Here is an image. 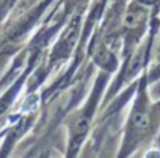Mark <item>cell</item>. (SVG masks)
Here are the masks:
<instances>
[{"mask_svg":"<svg viewBox=\"0 0 160 158\" xmlns=\"http://www.w3.org/2000/svg\"><path fill=\"white\" fill-rule=\"evenodd\" d=\"M146 69L135 85V97L126 119L119 156H129L140 147L148 146L160 130V99L152 100L149 96L151 85Z\"/></svg>","mask_w":160,"mask_h":158,"instance_id":"1","label":"cell"},{"mask_svg":"<svg viewBox=\"0 0 160 158\" xmlns=\"http://www.w3.org/2000/svg\"><path fill=\"white\" fill-rule=\"evenodd\" d=\"M104 86H105V77H99L93 91H91V96L83 103V107L75 110L68 117L66 127H68V138H69V142H68L69 155H75L77 150L80 149V146L87 139V135H88L90 127L93 124V119L96 116L98 105H99L101 97H102Z\"/></svg>","mask_w":160,"mask_h":158,"instance_id":"2","label":"cell"},{"mask_svg":"<svg viewBox=\"0 0 160 158\" xmlns=\"http://www.w3.org/2000/svg\"><path fill=\"white\" fill-rule=\"evenodd\" d=\"M146 74H148V80H149V85L155 83L160 80V55H158V60L146 69Z\"/></svg>","mask_w":160,"mask_h":158,"instance_id":"3","label":"cell"},{"mask_svg":"<svg viewBox=\"0 0 160 158\" xmlns=\"http://www.w3.org/2000/svg\"><path fill=\"white\" fill-rule=\"evenodd\" d=\"M5 13H7V2H5V0H0V22L3 21Z\"/></svg>","mask_w":160,"mask_h":158,"instance_id":"4","label":"cell"},{"mask_svg":"<svg viewBox=\"0 0 160 158\" xmlns=\"http://www.w3.org/2000/svg\"><path fill=\"white\" fill-rule=\"evenodd\" d=\"M158 55H160V44H158Z\"/></svg>","mask_w":160,"mask_h":158,"instance_id":"5","label":"cell"}]
</instances>
